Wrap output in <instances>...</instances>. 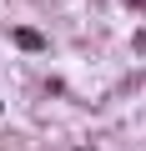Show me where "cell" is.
Segmentation results:
<instances>
[{
	"label": "cell",
	"instance_id": "6da1fadb",
	"mask_svg": "<svg viewBox=\"0 0 146 151\" xmlns=\"http://www.w3.org/2000/svg\"><path fill=\"white\" fill-rule=\"evenodd\" d=\"M15 40H20L25 50H35V45H40V35H35V30H15Z\"/></svg>",
	"mask_w": 146,
	"mask_h": 151
}]
</instances>
